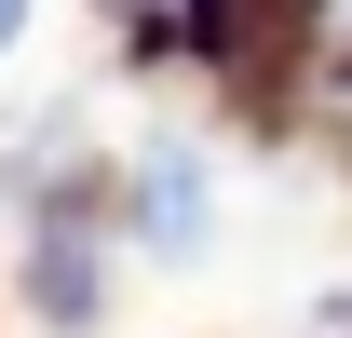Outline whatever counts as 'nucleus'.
Here are the masks:
<instances>
[{
	"instance_id": "nucleus-1",
	"label": "nucleus",
	"mask_w": 352,
	"mask_h": 338,
	"mask_svg": "<svg viewBox=\"0 0 352 338\" xmlns=\"http://www.w3.org/2000/svg\"><path fill=\"white\" fill-rule=\"evenodd\" d=\"M122 216H135V244L163 257V271H190V257L217 244V176H204V149L190 135H149L122 176Z\"/></svg>"
},
{
	"instance_id": "nucleus-2",
	"label": "nucleus",
	"mask_w": 352,
	"mask_h": 338,
	"mask_svg": "<svg viewBox=\"0 0 352 338\" xmlns=\"http://www.w3.org/2000/svg\"><path fill=\"white\" fill-rule=\"evenodd\" d=\"M28 311H54V325H95V311H109V271H95L82 216H41V244H28Z\"/></svg>"
},
{
	"instance_id": "nucleus-3",
	"label": "nucleus",
	"mask_w": 352,
	"mask_h": 338,
	"mask_svg": "<svg viewBox=\"0 0 352 338\" xmlns=\"http://www.w3.org/2000/svg\"><path fill=\"white\" fill-rule=\"evenodd\" d=\"M14 41H28V0H0V54H14Z\"/></svg>"
}]
</instances>
